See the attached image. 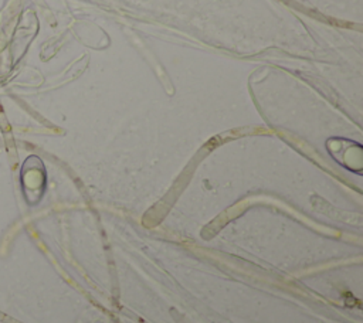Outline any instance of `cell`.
<instances>
[{"instance_id": "1", "label": "cell", "mask_w": 363, "mask_h": 323, "mask_svg": "<svg viewBox=\"0 0 363 323\" xmlns=\"http://www.w3.org/2000/svg\"><path fill=\"white\" fill-rule=\"evenodd\" d=\"M21 190L28 204H37L45 188V170L43 162L37 156H30L24 160L20 173Z\"/></svg>"}]
</instances>
